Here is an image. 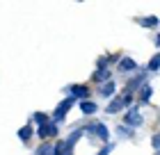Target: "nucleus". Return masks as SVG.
I'll list each match as a JSON object with an SVG mask.
<instances>
[{
	"instance_id": "9",
	"label": "nucleus",
	"mask_w": 160,
	"mask_h": 155,
	"mask_svg": "<svg viewBox=\"0 0 160 155\" xmlns=\"http://www.w3.org/2000/svg\"><path fill=\"white\" fill-rule=\"evenodd\" d=\"M123 107H126V105H123V98H121V96H114V98L108 103V109H105V112H108V114H117L119 109H123Z\"/></svg>"
},
{
	"instance_id": "13",
	"label": "nucleus",
	"mask_w": 160,
	"mask_h": 155,
	"mask_svg": "<svg viewBox=\"0 0 160 155\" xmlns=\"http://www.w3.org/2000/svg\"><path fill=\"white\" fill-rule=\"evenodd\" d=\"M151 96H153V87L144 82V85H142V89H140V100H142V103H149V100H151Z\"/></svg>"
},
{
	"instance_id": "11",
	"label": "nucleus",
	"mask_w": 160,
	"mask_h": 155,
	"mask_svg": "<svg viewBox=\"0 0 160 155\" xmlns=\"http://www.w3.org/2000/svg\"><path fill=\"white\" fill-rule=\"evenodd\" d=\"M135 69H137L135 60H130V57H121V60H119V71L128 73V71H135Z\"/></svg>"
},
{
	"instance_id": "20",
	"label": "nucleus",
	"mask_w": 160,
	"mask_h": 155,
	"mask_svg": "<svg viewBox=\"0 0 160 155\" xmlns=\"http://www.w3.org/2000/svg\"><path fill=\"white\" fill-rule=\"evenodd\" d=\"M112 148H114V144H105L103 148L98 151V155H110V153H112Z\"/></svg>"
},
{
	"instance_id": "23",
	"label": "nucleus",
	"mask_w": 160,
	"mask_h": 155,
	"mask_svg": "<svg viewBox=\"0 0 160 155\" xmlns=\"http://www.w3.org/2000/svg\"><path fill=\"white\" fill-rule=\"evenodd\" d=\"M121 98H123V105H130V103H133V94L126 91V96H121Z\"/></svg>"
},
{
	"instance_id": "19",
	"label": "nucleus",
	"mask_w": 160,
	"mask_h": 155,
	"mask_svg": "<svg viewBox=\"0 0 160 155\" xmlns=\"http://www.w3.org/2000/svg\"><path fill=\"white\" fill-rule=\"evenodd\" d=\"M158 69H160V53L153 55V57L149 60V64H147V71H158Z\"/></svg>"
},
{
	"instance_id": "16",
	"label": "nucleus",
	"mask_w": 160,
	"mask_h": 155,
	"mask_svg": "<svg viewBox=\"0 0 160 155\" xmlns=\"http://www.w3.org/2000/svg\"><path fill=\"white\" fill-rule=\"evenodd\" d=\"M158 16H144V18H140V25L142 27H158Z\"/></svg>"
},
{
	"instance_id": "7",
	"label": "nucleus",
	"mask_w": 160,
	"mask_h": 155,
	"mask_svg": "<svg viewBox=\"0 0 160 155\" xmlns=\"http://www.w3.org/2000/svg\"><path fill=\"white\" fill-rule=\"evenodd\" d=\"M144 80H147V75H144V73H140V75H135L133 80H128V85H126V91H128V94H133L135 89H142Z\"/></svg>"
},
{
	"instance_id": "4",
	"label": "nucleus",
	"mask_w": 160,
	"mask_h": 155,
	"mask_svg": "<svg viewBox=\"0 0 160 155\" xmlns=\"http://www.w3.org/2000/svg\"><path fill=\"white\" fill-rule=\"evenodd\" d=\"M71 94V98L73 100H89V87H85V85H73V87H69L67 89Z\"/></svg>"
},
{
	"instance_id": "10",
	"label": "nucleus",
	"mask_w": 160,
	"mask_h": 155,
	"mask_svg": "<svg viewBox=\"0 0 160 155\" xmlns=\"http://www.w3.org/2000/svg\"><path fill=\"white\" fill-rule=\"evenodd\" d=\"M80 112L87 114V116H92V114L98 112V105H96L94 100H82V103H80Z\"/></svg>"
},
{
	"instance_id": "15",
	"label": "nucleus",
	"mask_w": 160,
	"mask_h": 155,
	"mask_svg": "<svg viewBox=\"0 0 160 155\" xmlns=\"http://www.w3.org/2000/svg\"><path fill=\"white\" fill-rule=\"evenodd\" d=\"M32 125H23V128H21L18 130V139H21V142H30V137H32Z\"/></svg>"
},
{
	"instance_id": "24",
	"label": "nucleus",
	"mask_w": 160,
	"mask_h": 155,
	"mask_svg": "<svg viewBox=\"0 0 160 155\" xmlns=\"http://www.w3.org/2000/svg\"><path fill=\"white\" fill-rule=\"evenodd\" d=\"M156 43H158V46H160V34H158V39H156Z\"/></svg>"
},
{
	"instance_id": "18",
	"label": "nucleus",
	"mask_w": 160,
	"mask_h": 155,
	"mask_svg": "<svg viewBox=\"0 0 160 155\" xmlns=\"http://www.w3.org/2000/svg\"><path fill=\"white\" fill-rule=\"evenodd\" d=\"M32 121L37 123V125H43V123H48L50 119H48V114H43V112H34L32 114Z\"/></svg>"
},
{
	"instance_id": "8",
	"label": "nucleus",
	"mask_w": 160,
	"mask_h": 155,
	"mask_svg": "<svg viewBox=\"0 0 160 155\" xmlns=\"http://www.w3.org/2000/svg\"><path fill=\"white\" fill-rule=\"evenodd\" d=\"M82 135H85V128H76V130H71V135H69L67 139H64V142H67V146H69L71 151H73V146L80 142V137H82Z\"/></svg>"
},
{
	"instance_id": "17",
	"label": "nucleus",
	"mask_w": 160,
	"mask_h": 155,
	"mask_svg": "<svg viewBox=\"0 0 160 155\" xmlns=\"http://www.w3.org/2000/svg\"><path fill=\"white\" fill-rule=\"evenodd\" d=\"M34 155H55V146L50 144H41L37 151H34Z\"/></svg>"
},
{
	"instance_id": "12",
	"label": "nucleus",
	"mask_w": 160,
	"mask_h": 155,
	"mask_svg": "<svg viewBox=\"0 0 160 155\" xmlns=\"http://www.w3.org/2000/svg\"><path fill=\"white\" fill-rule=\"evenodd\" d=\"M110 69H98L96 73H94V80H96V82H101V85H105V82H110Z\"/></svg>"
},
{
	"instance_id": "22",
	"label": "nucleus",
	"mask_w": 160,
	"mask_h": 155,
	"mask_svg": "<svg viewBox=\"0 0 160 155\" xmlns=\"http://www.w3.org/2000/svg\"><path fill=\"white\" fill-rule=\"evenodd\" d=\"M117 130H119V135H121V137H128V135H133V130H128V125H119Z\"/></svg>"
},
{
	"instance_id": "21",
	"label": "nucleus",
	"mask_w": 160,
	"mask_h": 155,
	"mask_svg": "<svg viewBox=\"0 0 160 155\" xmlns=\"http://www.w3.org/2000/svg\"><path fill=\"white\" fill-rule=\"evenodd\" d=\"M151 146H153L156 151H160V132H158V135H153V137H151Z\"/></svg>"
},
{
	"instance_id": "6",
	"label": "nucleus",
	"mask_w": 160,
	"mask_h": 155,
	"mask_svg": "<svg viewBox=\"0 0 160 155\" xmlns=\"http://www.w3.org/2000/svg\"><path fill=\"white\" fill-rule=\"evenodd\" d=\"M98 96H103V98H114L117 96V85L112 82H105V85H101V89H98Z\"/></svg>"
},
{
	"instance_id": "14",
	"label": "nucleus",
	"mask_w": 160,
	"mask_h": 155,
	"mask_svg": "<svg viewBox=\"0 0 160 155\" xmlns=\"http://www.w3.org/2000/svg\"><path fill=\"white\" fill-rule=\"evenodd\" d=\"M71 153H73V151L67 146V142H64V139H60V142L55 144V155H71Z\"/></svg>"
},
{
	"instance_id": "3",
	"label": "nucleus",
	"mask_w": 160,
	"mask_h": 155,
	"mask_svg": "<svg viewBox=\"0 0 160 155\" xmlns=\"http://www.w3.org/2000/svg\"><path fill=\"white\" fill-rule=\"evenodd\" d=\"M142 123H144V119H142V114L137 112L135 107H130L128 112H126V116H123V125H128V128H140Z\"/></svg>"
},
{
	"instance_id": "25",
	"label": "nucleus",
	"mask_w": 160,
	"mask_h": 155,
	"mask_svg": "<svg viewBox=\"0 0 160 155\" xmlns=\"http://www.w3.org/2000/svg\"><path fill=\"white\" fill-rule=\"evenodd\" d=\"M156 155H160V151H158V153H156Z\"/></svg>"
},
{
	"instance_id": "1",
	"label": "nucleus",
	"mask_w": 160,
	"mask_h": 155,
	"mask_svg": "<svg viewBox=\"0 0 160 155\" xmlns=\"http://www.w3.org/2000/svg\"><path fill=\"white\" fill-rule=\"evenodd\" d=\"M85 132L94 135L96 139H101V142H108V139H110V130H108V125H105V123H101V121L89 123V125L85 128Z\"/></svg>"
},
{
	"instance_id": "2",
	"label": "nucleus",
	"mask_w": 160,
	"mask_h": 155,
	"mask_svg": "<svg viewBox=\"0 0 160 155\" xmlns=\"http://www.w3.org/2000/svg\"><path fill=\"white\" fill-rule=\"evenodd\" d=\"M73 103H76V100H73V98L69 96V98H64V100L60 103V105L55 107V112H53V121H55L57 125H60V123H62L64 119H67V112H69L71 107H73Z\"/></svg>"
},
{
	"instance_id": "5",
	"label": "nucleus",
	"mask_w": 160,
	"mask_h": 155,
	"mask_svg": "<svg viewBox=\"0 0 160 155\" xmlns=\"http://www.w3.org/2000/svg\"><path fill=\"white\" fill-rule=\"evenodd\" d=\"M57 132H60V128H57V123L55 121H48V123H43L37 128V135L39 139H46V137H57Z\"/></svg>"
}]
</instances>
